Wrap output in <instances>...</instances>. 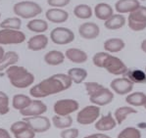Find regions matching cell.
I'll use <instances>...</instances> for the list:
<instances>
[{
	"label": "cell",
	"instance_id": "obj_27",
	"mask_svg": "<svg viewBox=\"0 0 146 138\" xmlns=\"http://www.w3.org/2000/svg\"><path fill=\"white\" fill-rule=\"evenodd\" d=\"M67 75L71 77L72 81L76 84L82 83L86 79L88 73L84 68H72L67 73Z\"/></svg>",
	"mask_w": 146,
	"mask_h": 138
},
{
	"label": "cell",
	"instance_id": "obj_33",
	"mask_svg": "<svg viewBox=\"0 0 146 138\" xmlns=\"http://www.w3.org/2000/svg\"><path fill=\"white\" fill-rule=\"evenodd\" d=\"M0 28L6 30H20L22 28V19L19 17L7 18L0 23Z\"/></svg>",
	"mask_w": 146,
	"mask_h": 138
},
{
	"label": "cell",
	"instance_id": "obj_11",
	"mask_svg": "<svg viewBox=\"0 0 146 138\" xmlns=\"http://www.w3.org/2000/svg\"><path fill=\"white\" fill-rule=\"evenodd\" d=\"M134 83L127 77H117L110 82V88L118 95H127L133 90Z\"/></svg>",
	"mask_w": 146,
	"mask_h": 138
},
{
	"label": "cell",
	"instance_id": "obj_35",
	"mask_svg": "<svg viewBox=\"0 0 146 138\" xmlns=\"http://www.w3.org/2000/svg\"><path fill=\"white\" fill-rule=\"evenodd\" d=\"M9 97L3 91H0V115H6L9 113Z\"/></svg>",
	"mask_w": 146,
	"mask_h": 138
},
{
	"label": "cell",
	"instance_id": "obj_50",
	"mask_svg": "<svg viewBox=\"0 0 146 138\" xmlns=\"http://www.w3.org/2000/svg\"><path fill=\"white\" fill-rule=\"evenodd\" d=\"M145 73H146V67H145Z\"/></svg>",
	"mask_w": 146,
	"mask_h": 138
},
{
	"label": "cell",
	"instance_id": "obj_37",
	"mask_svg": "<svg viewBox=\"0 0 146 138\" xmlns=\"http://www.w3.org/2000/svg\"><path fill=\"white\" fill-rule=\"evenodd\" d=\"M80 135V131L78 128L75 127H69L66 129H63L60 133L61 138H78Z\"/></svg>",
	"mask_w": 146,
	"mask_h": 138
},
{
	"label": "cell",
	"instance_id": "obj_24",
	"mask_svg": "<svg viewBox=\"0 0 146 138\" xmlns=\"http://www.w3.org/2000/svg\"><path fill=\"white\" fill-rule=\"evenodd\" d=\"M20 56L15 51H8L5 52L3 58L0 60V72L6 71L9 67L14 66L19 62Z\"/></svg>",
	"mask_w": 146,
	"mask_h": 138
},
{
	"label": "cell",
	"instance_id": "obj_25",
	"mask_svg": "<svg viewBox=\"0 0 146 138\" xmlns=\"http://www.w3.org/2000/svg\"><path fill=\"white\" fill-rule=\"evenodd\" d=\"M123 77L129 79L134 84L146 83V73L140 69H127V73L123 75Z\"/></svg>",
	"mask_w": 146,
	"mask_h": 138
},
{
	"label": "cell",
	"instance_id": "obj_17",
	"mask_svg": "<svg viewBox=\"0 0 146 138\" xmlns=\"http://www.w3.org/2000/svg\"><path fill=\"white\" fill-rule=\"evenodd\" d=\"M117 124L118 123H117L115 118L112 116L111 113H108L107 115L102 116L96 121L94 127H95L96 130L104 132V131H110L114 129L117 126Z\"/></svg>",
	"mask_w": 146,
	"mask_h": 138
},
{
	"label": "cell",
	"instance_id": "obj_31",
	"mask_svg": "<svg viewBox=\"0 0 146 138\" xmlns=\"http://www.w3.org/2000/svg\"><path fill=\"white\" fill-rule=\"evenodd\" d=\"M74 15L80 20H88L92 17L93 10L87 4H78L74 8Z\"/></svg>",
	"mask_w": 146,
	"mask_h": 138
},
{
	"label": "cell",
	"instance_id": "obj_34",
	"mask_svg": "<svg viewBox=\"0 0 146 138\" xmlns=\"http://www.w3.org/2000/svg\"><path fill=\"white\" fill-rule=\"evenodd\" d=\"M117 138H141V132L138 128L129 126L123 128L118 134Z\"/></svg>",
	"mask_w": 146,
	"mask_h": 138
},
{
	"label": "cell",
	"instance_id": "obj_38",
	"mask_svg": "<svg viewBox=\"0 0 146 138\" xmlns=\"http://www.w3.org/2000/svg\"><path fill=\"white\" fill-rule=\"evenodd\" d=\"M28 127H30L29 123L23 120V121H16V122H14V123L11 124L10 131L13 133V134H15V133L19 132V131L23 130V129H25V128H28Z\"/></svg>",
	"mask_w": 146,
	"mask_h": 138
},
{
	"label": "cell",
	"instance_id": "obj_39",
	"mask_svg": "<svg viewBox=\"0 0 146 138\" xmlns=\"http://www.w3.org/2000/svg\"><path fill=\"white\" fill-rule=\"evenodd\" d=\"M15 138H35V132L31 129V127L25 128V129L19 131V132L14 134Z\"/></svg>",
	"mask_w": 146,
	"mask_h": 138
},
{
	"label": "cell",
	"instance_id": "obj_45",
	"mask_svg": "<svg viewBox=\"0 0 146 138\" xmlns=\"http://www.w3.org/2000/svg\"><path fill=\"white\" fill-rule=\"evenodd\" d=\"M138 126L142 128H146V122H140V123H138Z\"/></svg>",
	"mask_w": 146,
	"mask_h": 138
},
{
	"label": "cell",
	"instance_id": "obj_22",
	"mask_svg": "<svg viewBox=\"0 0 146 138\" xmlns=\"http://www.w3.org/2000/svg\"><path fill=\"white\" fill-rule=\"evenodd\" d=\"M127 24V19L122 14H114L112 17H110L107 21H105L104 26L109 30H117L123 28Z\"/></svg>",
	"mask_w": 146,
	"mask_h": 138
},
{
	"label": "cell",
	"instance_id": "obj_9",
	"mask_svg": "<svg viewBox=\"0 0 146 138\" xmlns=\"http://www.w3.org/2000/svg\"><path fill=\"white\" fill-rule=\"evenodd\" d=\"M26 41V34L21 30H0V45L21 44Z\"/></svg>",
	"mask_w": 146,
	"mask_h": 138
},
{
	"label": "cell",
	"instance_id": "obj_41",
	"mask_svg": "<svg viewBox=\"0 0 146 138\" xmlns=\"http://www.w3.org/2000/svg\"><path fill=\"white\" fill-rule=\"evenodd\" d=\"M0 138H12L10 135V133L8 132V130H6L5 128L0 127Z\"/></svg>",
	"mask_w": 146,
	"mask_h": 138
},
{
	"label": "cell",
	"instance_id": "obj_42",
	"mask_svg": "<svg viewBox=\"0 0 146 138\" xmlns=\"http://www.w3.org/2000/svg\"><path fill=\"white\" fill-rule=\"evenodd\" d=\"M101 134L102 133H93V134L87 135V136H84V138H101Z\"/></svg>",
	"mask_w": 146,
	"mask_h": 138
},
{
	"label": "cell",
	"instance_id": "obj_19",
	"mask_svg": "<svg viewBox=\"0 0 146 138\" xmlns=\"http://www.w3.org/2000/svg\"><path fill=\"white\" fill-rule=\"evenodd\" d=\"M94 16L97 18L100 21H107L110 17L114 15V9L110 4L105 3V2H101L95 5L93 10Z\"/></svg>",
	"mask_w": 146,
	"mask_h": 138
},
{
	"label": "cell",
	"instance_id": "obj_8",
	"mask_svg": "<svg viewBox=\"0 0 146 138\" xmlns=\"http://www.w3.org/2000/svg\"><path fill=\"white\" fill-rule=\"evenodd\" d=\"M80 109V104L75 99H60L55 102L53 111L58 116H71Z\"/></svg>",
	"mask_w": 146,
	"mask_h": 138
},
{
	"label": "cell",
	"instance_id": "obj_32",
	"mask_svg": "<svg viewBox=\"0 0 146 138\" xmlns=\"http://www.w3.org/2000/svg\"><path fill=\"white\" fill-rule=\"evenodd\" d=\"M52 124L58 129H66L71 127V125L73 124V118L71 116L55 115L52 118Z\"/></svg>",
	"mask_w": 146,
	"mask_h": 138
},
{
	"label": "cell",
	"instance_id": "obj_23",
	"mask_svg": "<svg viewBox=\"0 0 146 138\" xmlns=\"http://www.w3.org/2000/svg\"><path fill=\"white\" fill-rule=\"evenodd\" d=\"M65 53L59 50H51L44 55V62L49 66H59L64 63Z\"/></svg>",
	"mask_w": 146,
	"mask_h": 138
},
{
	"label": "cell",
	"instance_id": "obj_29",
	"mask_svg": "<svg viewBox=\"0 0 146 138\" xmlns=\"http://www.w3.org/2000/svg\"><path fill=\"white\" fill-rule=\"evenodd\" d=\"M125 102L131 107H141L144 106L146 102V94L140 91L129 93L125 97Z\"/></svg>",
	"mask_w": 146,
	"mask_h": 138
},
{
	"label": "cell",
	"instance_id": "obj_18",
	"mask_svg": "<svg viewBox=\"0 0 146 138\" xmlns=\"http://www.w3.org/2000/svg\"><path fill=\"white\" fill-rule=\"evenodd\" d=\"M49 38L43 33L35 34L28 40V49L31 51H41L48 45Z\"/></svg>",
	"mask_w": 146,
	"mask_h": 138
},
{
	"label": "cell",
	"instance_id": "obj_46",
	"mask_svg": "<svg viewBox=\"0 0 146 138\" xmlns=\"http://www.w3.org/2000/svg\"><path fill=\"white\" fill-rule=\"evenodd\" d=\"M101 138H112V137L109 136V135H107V134H104V133H102V134H101Z\"/></svg>",
	"mask_w": 146,
	"mask_h": 138
},
{
	"label": "cell",
	"instance_id": "obj_10",
	"mask_svg": "<svg viewBox=\"0 0 146 138\" xmlns=\"http://www.w3.org/2000/svg\"><path fill=\"white\" fill-rule=\"evenodd\" d=\"M24 121H27L30 127L35 133H43L49 130L51 127V121L47 117L43 116H35V117H26Z\"/></svg>",
	"mask_w": 146,
	"mask_h": 138
},
{
	"label": "cell",
	"instance_id": "obj_40",
	"mask_svg": "<svg viewBox=\"0 0 146 138\" xmlns=\"http://www.w3.org/2000/svg\"><path fill=\"white\" fill-rule=\"evenodd\" d=\"M71 0H47V4L53 8H62L69 5Z\"/></svg>",
	"mask_w": 146,
	"mask_h": 138
},
{
	"label": "cell",
	"instance_id": "obj_43",
	"mask_svg": "<svg viewBox=\"0 0 146 138\" xmlns=\"http://www.w3.org/2000/svg\"><path fill=\"white\" fill-rule=\"evenodd\" d=\"M140 49L144 53H146V38L144 39V40L141 41V43H140Z\"/></svg>",
	"mask_w": 146,
	"mask_h": 138
},
{
	"label": "cell",
	"instance_id": "obj_44",
	"mask_svg": "<svg viewBox=\"0 0 146 138\" xmlns=\"http://www.w3.org/2000/svg\"><path fill=\"white\" fill-rule=\"evenodd\" d=\"M4 54H5V50H4V48L2 46H0V60L3 58Z\"/></svg>",
	"mask_w": 146,
	"mask_h": 138
},
{
	"label": "cell",
	"instance_id": "obj_3",
	"mask_svg": "<svg viewBox=\"0 0 146 138\" xmlns=\"http://www.w3.org/2000/svg\"><path fill=\"white\" fill-rule=\"evenodd\" d=\"M6 75H7L9 81L14 87L19 89H24L29 86L33 85L35 82V75L29 72L25 67L22 66H11L6 70Z\"/></svg>",
	"mask_w": 146,
	"mask_h": 138
},
{
	"label": "cell",
	"instance_id": "obj_28",
	"mask_svg": "<svg viewBox=\"0 0 146 138\" xmlns=\"http://www.w3.org/2000/svg\"><path fill=\"white\" fill-rule=\"evenodd\" d=\"M27 28L31 32L39 34V33L45 32L48 30V23L42 19H33L27 24Z\"/></svg>",
	"mask_w": 146,
	"mask_h": 138
},
{
	"label": "cell",
	"instance_id": "obj_36",
	"mask_svg": "<svg viewBox=\"0 0 146 138\" xmlns=\"http://www.w3.org/2000/svg\"><path fill=\"white\" fill-rule=\"evenodd\" d=\"M84 87L85 90H86V93L88 96H91L94 93H96L98 90H100L101 88H103L104 86L101 83H98V82L95 81H88L84 83Z\"/></svg>",
	"mask_w": 146,
	"mask_h": 138
},
{
	"label": "cell",
	"instance_id": "obj_21",
	"mask_svg": "<svg viewBox=\"0 0 146 138\" xmlns=\"http://www.w3.org/2000/svg\"><path fill=\"white\" fill-rule=\"evenodd\" d=\"M103 47L106 52L110 53H118L121 52L123 48L125 47V42L122 38H118V37H112V38H108L107 40L104 41Z\"/></svg>",
	"mask_w": 146,
	"mask_h": 138
},
{
	"label": "cell",
	"instance_id": "obj_5",
	"mask_svg": "<svg viewBox=\"0 0 146 138\" xmlns=\"http://www.w3.org/2000/svg\"><path fill=\"white\" fill-rule=\"evenodd\" d=\"M99 118L100 107L92 104V105L85 106L80 111H78L77 115V121L82 125H89V124L95 123Z\"/></svg>",
	"mask_w": 146,
	"mask_h": 138
},
{
	"label": "cell",
	"instance_id": "obj_30",
	"mask_svg": "<svg viewBox=\"0 0 146 138\" xmlns=\"http://www.w3.org/2000/svg\"><path fill=\"white\" fill-rule=\"evenodd\" d=\"M31 101L30 96L25 94H16L13 96L12 99V106L13 108L16 109L18 111H22L24 109H26L27 107L31 105Z\"/></svg>",
	"mask_w": 146,
	"mask_h": 138
},
{
	"label": "cell",
	"instance_id": "obj_15",
	"mask_svg": "<svg viewBox=\"0 0 146 138\" xmlns=\"http://www.w3.org/2000/svg\"><path fill=\"white\" fill-rule=\"evenodd\" d=\"M45 18L53 24H62L68 21L69 13L62 8H50L46 11Z\"/></svg>",
	"mask_w": 146,
	"mask_h": 138
},
{
	"label": "cell",
	"instance_id": "obj_2",
	"mask_svg": "<svg viewBox=\"0 0 146 138\" xmlns=\"http://www.w3.org/2000/svg\"><path fill=\"white\" fill-rule=\"evenodd\" d=\"M93 65L97 68L105 69L114 75H123L127 71V67L120 58L111 55L106 51L97 52L92 57Z\"/></svg>",
	"mask_w": 146,
	"mask_h": 138
},
{
	"label": "cell",
	"instance_id": "obj_20",
	"mask_svg": "<svg viewBox=\"0 0 146 138\" xmlns=\"http://www.w3.org/2000/svg\"><path fill=\"white\" fill-rule=\"evenodd\" d=\"M65 56L69 61L76 64H84L88 59V55L86 52L78 48H69L65 52Z\"/></svg>",
	"mask_w": 146,
	"mask_h": 138
},
{
	"label": "cell",
	"instance_id": "obj_49",
	"mask_svg": "<svg viewBox=\"0 0 146 138\" xmlns=\"http://www.w3.org/2000/svg\"><path fill=\"white\" fill-rule=\"evenodd\" d=\"M0 18H1V13H0Z\"/></svg>",
	"mask_w": 146,
	"mask_h": 138
},
{
	"label": "cell",
	"instance_id": "obj_7",
	"mask_svg": "<svg viewBox=\"0 0 146 138\" xmlns=\"http://www.w3.org/2000/svg\"><path fill=\"white\" fill-rule=\"evenodd\" d=\"M50 39L57 45H67L75 40V33L69 28L57 26L51 30Z\"/></svg>",
	"mask_w": 146,
	"mask_h": 138
},
{
	"label": "cell",
	"instance_id": "obj_4",
	"mask_svg": "<svg viewBox=\"0 0 146 138\" xmlns=\"http://www.w3.org/2000/svg\"><path fill=\"white\" fill-rule=\"evenodd\" d=\"M13 12L21 19H33L42 13V7L38 3L30 0H24L13 6Z\"/></svg>",
	"mask_w": 146,
	"mask_h": 138
},
{
	"label": "cell",
	"instance_id": "obj_48",
	"mask_svg": "<svg viewBox=\"0 0 146 138\" xmlns=\"http://www.w3.org/2000/svg\"><path fill=\"white\" fill-rule=\"evenodd\" d=\"M140 1H146V0H140Z\"/></svg>",
	"mask_w": 146,
	"mask_h": 138
},
{
	"label": "cell",
	"instance_id": "obj_26",
	"mask_svg": "<svg viewBox=\"0 0 146 138\" xmlns=\"http://www.w3.org/2000/svg\"><path fill=\"white\" fill-rule=\"evenodd\" d=\"M137 111L133 109L131 106H123L119 107L116 109L115 113H114V118H115L116 121L118 124H122L127 118L132 114H136Z\"/></svg>",
	"mask_w": 146,
	"mask_h": 138
},
{
	"label": "cell",
	"instance_id": "obj_14",
	"mask_svg": "<svg viewBox=\"0 0 146 138\" xmlns=\"http://www.w3.org/2000/svg\"><path fill=\"white\" fill-rule=\"evenodd\" d=\"M47 112V106L41 100L35 99L31 101V105L27 107L26 109L20 111V114L26 117H35V116H42Z\"/></svg>",
	"mask_w": 146,
	"mask_h": 138
},
{
	"label": "cell",
	"instance_id": "obj_6",
	"mask_svg": "<svg viewBox=\"0 0 146 138\" xmlns=\"http://www.w3.org/2000/svg\"><path fill=\"white\" fill-rule=\"evenodd\" d=\"M127 26L133 32H141L146 28V6H140L127 17Z\"/></svg>",
	"mask_w": 146,
	"mask_h": 138
},
{
	"label": "cell",
	"instance_id": "obj_13",
	"mask_svg": "<svg viewBox=\"0 0 146 138\" xmlns=\"http://www.w3.org/2000/svg\"><path fill=\"white\" fill-rule=\"evenodd\" d=\"M78 34L84 39L92 40V39H95L99 36L100 28L97 24L93 23V22L82 23L78 26Z\"/></svg>",
	"mask_w": 146,
	"mask_h": 138
},
{
	"label": "cell",
	"instance_id": "obj_47",
	"mask_svg": "<svg viewBox=\"0 0 146 138\" xmlns=\"http://www.w3.org/2000/svg\"><path fill=\"white\" fill-rule=\"evenodd\" d=\"M143 107H144V108L146 109V102H145V104H144V106H143Z\"/></svg>",
	"mask_w": 146,
	"mask_h": 138
},
{
	"label": "cell",
	"instance_id": "obj_12",
	"mask_svg": "<svg viewBox=\"0 0 146 138\" xmlns=\"http://www.w3.org/2000/svg\"><path fill=\"white\" fill-rule=\"evenodd\" d=\"M114 100V92L107 87H103L93 95L89 96V101L96 106H107Z\"/></svg>",
	"mask_w": 146,
	"mask_h": 138
},
{
	"label": "cell",
	"instance_id": "obj_1",
	"mask_svg": "<svg viewBox=\"0 0 146 138\" xmlns=\"http://www.w3.org/2000/svg\"><path fill=\"white\" fill-rule=\"evenodd\" d=\"M73 84L71 77L66 73H55L33 85L30 89L31 96L40 99L69 89Z\"/></svg>",
	"mask_w": 146,
	"mask_h": 138
},
{
	"label": "cell",
	"instance_id": "obj_16",
	"mask_svg": "<svg viewBox=\"0 0 146 138\" xmlns=\"http://www.w3.org/2000/svg\"><path fill=\"white\" fill-rule=\"evenodd\" d=\"M140 6L139 0H117L115 10L118 14H131Z\"/></svg>",
	"mask_w": 146,
	"mask_h": 138
}]
</instances>
